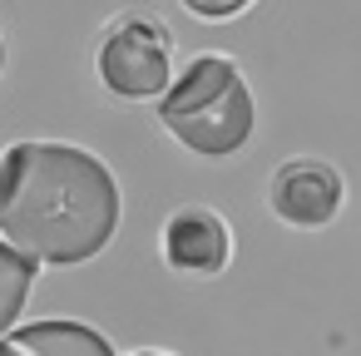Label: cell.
<instances>
[{
  "instance_id": "obj_3",
  "label": "cell",
  "mask_w": 361,
  "mask_h": 356,
  "mask_svg": "<svg viewBox=\"0 0 361 356\" xmlns=\"http://www.w3.org/2000/svg\"><path fill=\"white\" fill-rule=\"evenodd\" d=\"M94 75L114 99H164L173 85V35L154 16H119L104 25L94 50Z\"/></svg>"
},
{
  "instance_id": "obj_1",
  "label": "cell",
  "mask_w": 361,
  "mask_h": 356,
  "mask_svg": "<svg viewBox=\"0 0 361 356\" xmlns=\"http://www.w3.org/2000/svg\"><path fill=\"white\" fill-rule=\"evenodd\" d=\"M124 218L114 168L70 139H16L0 149V243L35 267L99 257Z\"/></svg>"
},
{
  "instance_id": "obj_2",
  "label": "cell",
  "mask_w": 361,
  "mask_h": 356,
  "mask_svg": "<svg viewBox=\"0 0 361 356\" xmlns=\"http://www.w3.org/2000/svg\"><path fill=\"white\" fill-rule=\"evenodd\" d=\"M159 124L203 159L238 154L257 129V99L233 55L203 50L183 70H173V85L159 99Z\"/></svg>"
},
{
  "instance_id": "obj_10",
  "label": "cell",
  "mask_w": 361,
  "mask_h": 356,
  "mask_svg": "<svg viewBox=\"0 0 361 356\" xmlns=\"http://www.w3.org/2000/svg\"><path fill=\"white\" fill-rule=\"evenodd\" d=\"M134 356H173V351H154V346H149V351H134Z\"/></svg>"
},
{
  "instance_id": "obj_6",
  "label": "cell",
  "mask_w": 361,
  "mask_h": 356,
  "mask_svg": "<svg viewBox=\"0 0 361 356\" xmlns=\"http://www.w3.org/2000/svg\"><path fill=\"white\" fill-rule=\"evenodd\" d=\"M0 356H119V351L90 321L45 317V321H25L11 336H0Z\"/></svg>"
},
{
  "instance_id": "obj_5",
  "label": "cell",
  "mask_w": 361,
  "mask_h": 356,
  "mask_svg": "<svg viewBox=\"0 0 361 356\" xmlns=\"http://www.w3.org/2000/svg\"><path fill=\"white\" fill-rule=\"evenodd\" d=\"M159 252L173 272L183 277H223L228 262H233V228L218 208L208 203H188V208H173L164 218V233H159Z\"/></svg>"
},
{
  "instance_id": "obj_7",
  "label": "cell",
  "mask_w": 361,
  "mask_h": 356,
  "mask_svg": "<svg viewBox=\"0 0 361 356\" xmlns=\"http://www.w3.org/2000/svg\"><path fill=\"white\" fill-rule=\"evenodd\" d=\"M40 267L30 257H20L11 243H0V336H11L25 302H30V287H35Z\"/></svg>"
},
{
  "instance_id": "obj_8",
  "label": "cell",
  "mask_w": 361,
  "mask_h": 356,
  "mask_svg": "<svg viewBox=\"0 0 361 356\" xmlns=\"http://www.w3.org/2000/svg\"><path fill=\"white\" fill-rule=\"evenodd\" d=\"M183 6H188V16H198V20H233V16L252 11L257 0H183Z\"/></svg>"
},
{
  "instance_id": "obj_9",
  "label": "cell",
  "mask_w": 361,
  "mask_h": 356,
  "mask_svg": "<svg viewBox=\"0 0 361 356\" xmlns=\"http://www.w3.org/2000/svg\"><path fill=\"white\" fill-rule=\"evenodd\" d=\"M0 75H6V35H0Z\"/></svg>"
},
{
  "instance_id": "obj_4",
  "label": "cell",
  "mask_w": 361,
  "mask_h": 356,
  "mask_svg": "<svg viewBox=\"0 0 361 356\" xmlns=\"http://www.w3.org/2000/svg\"><path fill=\"white\" fill-rule=\"evenodd\" d=\"M341 203H346V178L326 159L302 154V159L277 164L272 178H267V208H272V218L287 223V228H297V233L326 228L341 213Z\"/></svg>"
}]
</instances>
